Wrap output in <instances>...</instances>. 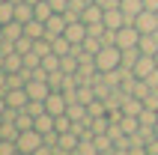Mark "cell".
<instances>
[{"label": "cell", "instance_id": "cell-1", "mask_svg": "<svg viewBox=\"0 0 158 155\" xmlns=\"http://www.w3.org/2000/svg\"><path fill=\"white\" fill-rule=\"evenodd\" d=\"M96 66H98V72L119 69V66H123V48H116V45H105V48L96 54Z\"/></svg>", "mask_w": 158, "mask_h": 155}, {"label": "cell", "instance_id": "cell-2", "mask_svg": "<svg viewBox=\"0 0 158 155\" xmlns=\"http://www.w3.org/2000/svg\"><path fill=\"white\" fill-rule=\"evenodd\" d=\"M15 146L21 155H33L36 149L42 146V134L36 128H27V131H18V137H15Z\"/></svg>", "mask_w": 158, "mask_h": 155}, {"label": "cell", "instance_id": "cell-3", "mask_svg": "<svg viewBox=\"0 0 158 155\" xmlns=\"http://www.w3.org/2000/svg\"><path fill=\"white\" fill-rule=\"evenodd\" d=\"M137 42H140V30L134 24H125V27H119L116 30V39H114V45L116 48H137Z\"/></svg>", "mask_w": 158, "mask_h": 155}, {"label": "cell", "instance_id": "cell-4", "mask_svg": "<svg viewBox=\"0 0 158 155\" xmlns=\"http://www.w3.org/2000/svg\"><path fill=\"white\" fill-rule=\"evenodd\" d=\"M66 107H69L66 93H63V90H51V95L45 98V111L54 113V116H60V113H66Z\"/></svg>", "mask_w": 158, "mask_h": 155}, {"label": "cell", "instance_id": "cell-5", "mask_svg": "<svg viewBox=\"0 0 158 155\" xmlns=\"http://www.w3.org/2000/svg\"><path fill=\"white\" fill-rule=\"evenodd\" d=\"M66 15H60V12H54L48 21H45V39H57V36H63L66 33Z\"/></svg>", "mask_w": 158, "mask_h": 155}, {"label": "cell", "instance_id": "cell-6", "mask_svg": "<svg viewBox=\"0 0 158 155\" xmlns=\"http://www.w3.org/2000/svg\"><path fill=\"white\" fill-rule=\"evenodd\" d=\"M3 98H6V104L12 107V111H24L27 104H30V95H27L24 86H21V90H6Z\"/></svg>", "mask_w": 158, "mask_h": 155}, {"label": "cell", "instance_id": "cell-7", "mask_svg": "<svg viewBox=\"0 0 158 155\" xmlns=\"http://www.w3.org/2000/svg\"><path fill=\"white\" fill-rule=\"evenodd\" d=\"M134 27H137L140 33H155V30H158V12H149V9H143L140 15L134 18Z\"/></svg>", "mask_w": 158, "mask_h": 155}, {"label": "cell", "instance_id": "cell-8", "mask_svg": "<svg viewBox=\"0 0 158 155\" xmlns=\"http://www.w3.org/2000/svg\"><path fill=\"white\" fill-rule=\"evenodd\" d=\"M63 36H66L72 45H81L84 39H87V24H84L81 18H78V21H69V24H66V33H63Z\"/></svg>", "mask_w": 158, "mask_h": 155}, {"label": "cell", "instance_id": "cell-9", "mask_svg": "<svg viewBox=\"0 0 158 155\" xmlns=\"http://www.w3.org/2000/svg\"><path fill=\"white\" fill-rule=\"evenodd\" d=\"M102 24H105L107 30H119V27H125L128 21H125L123 9H119V6H114V9H105V15H102Z\"/></svg>", "mask_w": 158, "mask_h": 155}, {"label": "cell", "instance_id": "cell-10", "mask_svg": "<svg viewBox=\"0 0 158 155\" xmlns=\"http://www.w3.org/2000/svg\"><path fill=\"white\" fill-rule=\"evenodd\" d=\"M158 69V63H155V57H149V54H140L137 57V63H134V78H149L152 72Z\"/></svg>", "mask_w": 158, "mask_h": 155}, {"label": "cell", "instance_id": "cell-11", "mask_svg": "<svg viewBox=\"0 0 158 155\" xmlns=\"http://www.w3.org/2000/svg\"><path fill=\"white\" fill-rule=\"evenodd\" d=\"M119 9H123V15L128 24H134V18L143 12V0H119Z\"/></svg>", "mask_w": 158, "mask_h": 155}, {"label": "cell", "instance_id": "cell-12", "mask_svg": "<svg viewBox=\"0 0 158 155\" xmlns=\"http://www.w3.org/2000/svg\"><path fill=\"white\" fill-rule=\"evenodd\" d=\"M78 143H81L78 134H75V131H66V134H60V140H57V149H54V152H72V155H75Z\"/></svg>", "mask_w": 158, "mask_h": 155}, {"label": "cell", "instance_id": "cell-13", "mask_svg": "<svg viewBox=\"0 0 158 155\" xmlns=\"http://www.w3.org/2000/svg\"><path fill=\"white\" fill-rule=\"evenodd\" d=\"M137 51H140V54H149V57H155V54H158V39H155V33H140Z\"/></svg>", "mask_w": 158, "mask_h": 155}, {"label": "cell", "instance_id": "cell-14", "mask_svg": "<svg viewBox=\"0 0 158 155\" xmlns=\"http://www.w3.org/2000/svg\"><path fill=\"white\" fill-rule=\"evenodd\" d=\"M123 113L125 116H140L143 113V98H137V95H125V102H123Z\"/></svg>", "mask_w": 158, "mask_h": 155}, {"label": "cell", "instance_id": "cell-15", "mask_svg": "<svg viewBox=\"0 0 158 155\" xmlns=\"http://www.w3.org/2000/svg\"><path fill=\"white\" fill-rule=\"evenodd\" d=\"M102 15H105V9L98 6V3H87V9L81 12V21H84V24H98Z\"/></svg>", "mask_w": 158, "mask_h": 155}, {"label": "cell", "instance_id": "cell-16", "mask_svg": "<svg viewBox=\"0 0 158 155\" xmlns=\"http://www.w3.org/2000/svg\"><path fill=\"white\" fill-rule=\"evenodd\" d=\"M54 119H57V116L45 111V113H39V116L33 119V128L39 131V134H48V131H54Z\"/></svg>", "mask_w": 158, "mask_h": 155}, {"label": "cell", "instance_id": "cell-17", "mask_svg": "<svg viewBox=\"0 0 158 155\" xmlns=\"http://www.w3.org/2000/svg\"><path fill=\"white\" fill-rule=\"evenodd\" d=\"M66 116H69L72 122H81V119H87V116H89V111H87V104H84V102H69Z\"/></svg>", "mask_w": 158, "mask_h": 155}, {"label": "cell", "instance_id": "cell-18", "mask_svg": "<svg viewBox=\"0 0 158 155\" xmlns=\"http://www.w3.org/2000/svg\"><path fill=\"white\" fill-rule=\"evenodd\" d=\"M24 36V24L21 21H9V24H3V39L6 42H18Z\"/></svg>", "mask_w": 158, "mask_h": 155}, {"label": "cell", "instance_id": "cell-19", "mask_svg": "<svg viewBox=\"0 0 158 155\" xmlns=\"http://www.w3.org/2000/svg\"><path fill=\"white\" fill-rule=\"evenodd\" d=\"M33 18H36V12H33V3H27V0L15 3V21L27 24V21H33Z\"/></svg>", "mask_w": 158, "mask_h": 155}, {"label": "cell", "instance_id": "cell-20", "mask_svg": "<svg viewBox=\"0 0 158 155\" xmlns=\"http://www.w3.org/2000/svg\"><path fill=\"white\" fill-rule=\"evenodd\" d=\"M24 36H30V39H42V36H45V21H39V18L27 21V24H24Z\"/></svg>", "mask_w": 158, "mask_h": 155}, {"label": "cell", "instance_id": "cell-21", "mask_svg": "<svg viewBox=\"0 0 158 155\" xmlns=\"http://www.w3.org/2000/svg\"><path fill=\"white\" fill-rule=\"evenodd\" d=\"M72 48H75V45H72L69 39H66V36H57V39H51V51L57 54V57H66V54H69Z\"/></svg>", "mask_w": 158, "mask_h": 155}, {"label": "cell", "instance_id": "cell-22", "mask_svg": "<svg viewBox=\"0 0 158 155\" xmlns=\"http://www.w3.org/2000/svg\"><path fill=\"white\" fill-rule=\"evenodd\" d=\"M78 66H81V63H78V54H75V51H69L66 57H60V69L66 72V75H75Z\"/></svg>", "mask_w": 158, "mask_h": 155}, {"label": "cell", "instance_id": "cell-23", "mask_svg": "<svg viewBox=\"0 0 158 155\" xmlns=\"http://www.w3.org/2000/svg\"><path fill=\"white\" fill-rule=\"evenodd\" d=\"M3 69H6V72H18V69H24V60H21V54H18V51L6 54V60H3Z\"/></svg>", "mask_w": 158, "mask_h": 155}, {"label": "cell", "instance_id": "cell-24", "mask_svg": "<svg viewBox=\"0 0 158 155\" xmlns=\"http://www.w3.org/2000/svg\"><path fill=\"white\" fill-rule=\"evenodd\" d=\"M9 21H15V3L3 0L0 3V24H9Z\"/></svg>", "mask_w": 158, "mask_h": 155}, {"label": "cell", "instance_id": "cell-25", "mask_svg": "<svg viewBox=\"0 0 158 155\" xmlns=\"http://www.w3.org/2000/svg\"><path fill=\"white\" fill-rule=\"evenodd\" d=\"M33 12H36V18H39V21H48V18L54 15V9H51V3H48V0L33 3Z\"/></svg>", "mask_w": 158, "mask_h": 155}, {"label": "cell", "instance_id": "cell-26", "mask_svg": "<svg viewBox=\"0 0 158 155\" xmlns=\"http://www.w3.org/2000/svg\"><path fill=\"white\" fill-rule=\"evenodd\" d=\"M75 155H98V146L93 143V137H84L78 143V149H75Z\"/></svg>", "mask_w": 158, "mask_h": 155}, {"label": "cell", "instance_id": "cell-27", "mask_svg": "<svg viewBox=\"0 0 158 155\" xmlns=\"http://www.w3.org/2000/svg\"><path fill=\"white\" fill-rule=\"evenodd\" d=\"M21 60H24V69H30V72H36L39 66H42V57L36 51H27V54H21Z\"/></svg>", "mask_w": 158, "mask_h": 155}, {"label": "cell", "instance_id": "cell-28", "mask_svg": "<svg viewBox=\"0 0 158 155\" xmlns=\"http://www.w3.org/2000/svg\"><path fill=\"white\" fill-rule=\"evenodd\" d=\"M119 125H123L125 134H137V128H140V119H137V116H125V113H123Z\"/></svg>", "mask_w": 158, "mask_h": 155}, {"label": "cell", "instance_id": "cell-29", "mask_svg": "<svg viewBox=\"0 0 158 155\" xmlns=\"http://www.w3.org/2000/svg\"><path fill=\"white\" fill-rule=\"evenodd\" d=\"M137 57H140V51H137V48H125V51H123V69H134Z\"/></svg>", "mask_w": 158, "mask_h": 155}, {"label": "cell", "instance_id": "cell-30", "mask_svg": "<svg viewBox=\"0 0 158 155\" xmlns=\"http://www.w3.org/2000/svg\"><path fill=\"white\" fill-rule=\"evenodd\" d=\"M93 98H96V90H93V86H78V93H75V102L89 104Z\"/></svg>", "mask_w": 158, "mask_h": 155}, {"label": "cell", "instance_id": "cell-31", "mask_svg": "<svg viewBox=\"0 0 158 155\" xmlns=\"http://www.w3.org/2000/svg\"><path fill=\"white\" fill-rule=\"evenodd\" d=\"M0 137H6V140H15V137H18V128H15V122H9V119H3V122H0Z\"/></svg>", "mask_w": 158, "mask_h": 155}, {"label": "cell", "instance_id": "cell-32", "mask_svg": "<svg viewBox=\"0 0 158 155\" xmlns=\"http://www.w3.org/2000/svg\"><path fill=\"white\" fill-rule=\"evenodd\" d=\"M140 119V125H149V128H155V122H158V111H149V107H143V113L137 116Z\"/></svg>", "mask_w": 158, "mask_h": 155}, {"label": "cell", "instance_id": "cell-33", "mask_svg": "<svg viewBox=\"0 0 158 155\" xmlns=\"http://www.w3.org/2000/svg\"><path fill=\"white\" fill-rule=\"evenodd\" d=\"M42 69L45 72H57V69H60V57H57V54H48V57H42Z\"/></svg>", "mask_w": 158, "mask_h": 155}, {"label": "cell", "instance_id": "cell-34", "mask_svg": "<svg viewBox=\"0 0 158 155\" xmlns=\"http://www.w3.org/2000/svg\"><path fill=\"white\" fill-rule=\"evenodd\" d=\"M54 131H60V134H66V131H72V119L66 116V113H60V116L54 119Z\"/></svg>", "mask_w": 158, "mask_h": 155}, {"label": "cell", "instance_id": "cell-35", "mask_svg": "<svg viewBox=\"0 0 158 155\" xmlns=\"http://www.w3.org/2000/svg\"><path fill=\"white\" fill-rule=\"evenodd\" d=\"M87 111H89V116H102V113H107V107H105L102 98H93V102L87 104Z\"/></svg>", "mask_w": 158, "mask_h": 155}, {"label": "cell", "instance_id": "cell-36", "mask_svg": "<svg viewBox=\"0 0 158 155\" xmlns=\"http://www.w3.org/2000/svg\"><path fill=\"white\" fill-rule=\"evenodd\" d=\"M33 42H36V39H30V36H21V39L15 42V51H18V54H27V51H33Z\"/></svg>", "mask_w": 158, "mask_h": 155}, {"label": "cell", "instance_id": "cell-37", "mask_svg": "<svg viewBox=\"0 0 158 155\" xmlns=\"http://www.w3.org/2000/svg\"><path fill=\"white\" fill-rule=\"evenodd\" d=\"M18 146H15V140H6V137H0V155H15Z\"/></svg>", "mask_w": 158, "mask_h": 155}, {"label": "cell", "instance_id": "cell-38", "mask_svg": "<svg viewBox=\"0 0 158 155\" xmlns=\"http://www.w3.org/2000/svg\"><path fill=\"white\" fill-rule=\"evenodd\" d=\"M48 3H51V9H54V12H60V15L69 9V0H48Z\"/></svg>", "mask_w": 158, "mask_h": 155}, {"label": "cell", "instance_id": "cell-39", "mask_svg": "<svg viewBox=\"0 0 158 155\" xmlns=\"http://www.w3.org/2000/svg\"><path fill=\"white\" fill-rule=\"evenodd\" d=\"M146 155H158V137H152L149 143H146Z\"/></svg>", "mask_w": 158, "mask_h": 155}, {"label": "cell", "instance_id": "cell-40", "mask_svg": "<svg viewBox=\"0 0 158 155\" xmlns=\"http://www.w3.org/2000/svg\"><path fill=\"white\" fill-rule=\"evenodd\" d=\"M33 155H54V146H48V143H42V146L36 149Z\"/></svg>", "mask_w": 158, "mask_h": 155}, {"label": "cell", "instance_id": "cell-41", "mask_svg": "<svg viewBox=\"0 0 158 155\" xmlns=\"http://www.w3.org/2000/svg\"><path fill=\"white\" fill-rule=\"evenodd\" d=\"M143 9H149V12H158V0H143Z\"/></svg>", "mask_w": 158, "mask_h": 155}, {"label": "cell", "instance_id": "cell-42", "mask_svg": "<svg viewBox=\"0 0 158 155\" xmlns=\"http://www.w3.org/2000/svg\"><path fill=\"white\" fill-rule=\"evenodd\" d=\"M110 155H128V149H119V146H114V149H110Z\"/></svg>", "mask_w": 158, "mask_h": 155}, {"label": "cell", "instance_id": "cell-43", "mask_svg": "<svg viewBox=\"0 0 158 155\" xmlns=\"http://www.w3.org/2000/svg\"><path fill=\"white\" fill-rule=\"evenodd\" d=\"M3 60H6V54H0V72H6V69H3Z\"/></svg>", "mask_w": 158, "mask_h": 155}, {"label": "cell", "instance_id": "cell-44", "mask_svg": "<svg viewBox=\"0 0 158 155\" xmlns=\"http://www.w3.org/2000/svg\"><path fill=\"white\" fill-rule=\"evenodd\" d=\"M155 137H158V122H155Z\"/></svg>", "mask_w": 158, "mask_h": 155}, {"label": "cell", "instance_id": "cell-45", "mask_svg": "<svg viewBox=\"0 0 158 155\" xmlns=\"http://www.w3.org/2000/svg\"><path fill=\"white\" fill-rule=\"evenodd\" d=\"M12 3H21V0H12Z\"/></svg>", "mask_w": 158, "mask_h": 155}, {"label": "cell", "instance_id": "cell-46", "mask_svg": "<svg viewBox=\"0 0 158 155\" xmlns=\"http://www.w3.org/2000/svg\"><path fill=\"white\" fill-rule=\"evenodd\" d=\"M155 39H158V30H155Z\"/></svg>", "mask_w": 158, "mask_h": 155}, {"label": "cell", "instance_id": "cell-47", "mask_svg": "<svg viewBox=\"0 0 158 155\" xmlns=\"http://www.w3.org/2000/svg\"><path fill=\"white\" fill-rule=\"evenodd\" d=\"M155 63H158V54H155Z\"/></svg>", "mask_w": 158, "mask_h": 155}, {"label": "cell", "instance_id": "cell-48", "mask_svg": "<svg viewBox=\"0 0 158 155\" xmlns=\"http://www.w3.org/2000/svg\"><path fill=\"white\" fill-rule=\"evenodd\" d=\"M89 3H96V0H89Z\"/></svg>", "mask_w": 158, "mask_h": 155}, {"label": "cell", "instance_id": "cell-49", "mask_svg": "<svg viewBox=\"0 0 158 155\" xmlns=\"http://www.w3.org/2000/svg\"><path fill=\"white\" fill-rule=\"evenodd\" d=\"M0 3H3V0H0Z\"/></svg>", "mask_w": 158, "mask_h": 155}]
</instances>
